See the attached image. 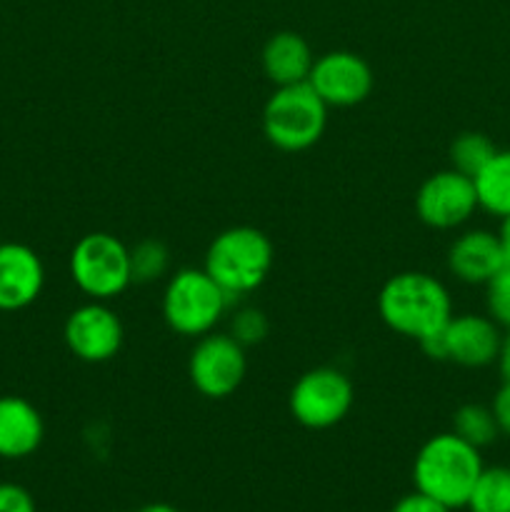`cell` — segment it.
Wrapping results in <instances>:
<instances>
[{
    "label": "cell",
    "instance_id": "6da1fadb",
    "mask_svg": "<svg viewBox=\"0 0 510 512\" xmlns=\"http://www.w3.org/2000/svg\"><path fill=\"white\" fill-rule=\"evenodd\" d=\"M378 313L393 333L420 340L448 325L453 318V300L438 278L408 270L388 278L380 288Z\"/></svg>",
    "mask_w": 510,
    "mask_h": 512
},
{
    "label": "cell",
    "instance_id": "7a4b0ae2",
    "mask_svg": "<svg viewBox=\"0 0 510 512\" xmlns=\"http://www.w3.org/2000/svg\"><path fill=\"white\" fill-rule=\"evenodd\" d=\"M480 450L450 433L433 435L420 445L413 463L415 490L430 495L445 508L458 510L468 505L473 485L483 473Z\"/></svg>",
    "mask_w": 510,
    "mask_h": 512
},
{
    "label": "cell",
    "instance_id": "3957f363",
    "mask_svg": "<svg viewBox=\"0 0 510 512\" xmlns=\"http://www.w3.org/2000/svg\"><path fill=\"white\" fill-rule=\"evenodd\" d=\"M203 268L230 298L238 300L265 283L273 268V243L263 230L235 225L215 235Z\"/></svg>",
    "mask_w": 510,
    "mask_h": 512
},
{
    "label": "cell",
    "instance_id": "277c9868",
    "mask_svg": "<svg viewBox=\"0 0 510 512\" xmlns=\"http://www.w3.org/2000/svg\"><path fill=\"white\" fill-rule=\"evenodd\" d=\"M233 298L205 273V268H183L168 280L163 293V318L173 333L203 338L228 313Z\"/></svg>",
    "mask_w": 510,
    "mask_h": 512
},
{
    "label": "cell",
    "instance_id": "5b68a950",
    "mask_svg": "<svg viewBox=\"0 0 510 512\" xmlns=\"http://www.w3.org/2000/svg\"><path fill=\"white\" fill-rule=\"evenodd\" d=\"M328 105L308 83L280 85L263 108V133L285 153L308 150L323 138Z\"/></svg>",
    "mask_w": 510,
    "mask_h": 512
},
{
    "label": "cell",
    "instance_id": "8992f818",
    "mask_svg": "<svg viewBox=\"0 0 510 512\" xmlns=\"http://www.w3.org/2000/svg\"><path fill=\"white\" fill-rule=\"evenodd\" d=\"M70 278L90 300L118 298L133 285L130 248L110 233H88L70 250Z\"/></svg>",
    "mask_w": 510,
    "mask_h": 512
},
{
    "label": "cell",
    "instance_id": "52a82bcc",
    "mask_svg": "<svg viewBox=\"0 0 510 512\" xmlns=\"http://www.w3.org/2000/svg\"><path fill=\"white\" fill-rule=\"evenodd\" d=\"M353 383L338 368H313L290 388L288 408L295 423L308 430H328L353 408Z\"/></svg>",
    "mask_w": 510,
    "mask_h": 512
},
{
    "label": "cell",
    "instance_id": "ba28073f",
    "mask_svg": "<svg viewBox=\"0 0 510 512\" xmlns=\"http://www.w3.org/2000/svg\"><path fill=\"white\" fill-rule=\"evenodd\" d=\"M248 373L245 348L230 333H208L190 350L188 375L203 398L223 400L243 385Z\"/></svg>",
    "mask_w": 510,
    "mask_h": 512
},
{
    "label": "cell",
    "instance_id": "9c48e42d",
    "mask_svg": "<svg viewBox=\"0 0 510 512\" xmlns=\"http://www.w3.org/2000/svg\"><path fill=\"white\" fill-rule=\"evenodd\" d=\"M478 210L473 178L458 170H438L415 193V213L428 228L455 230L468 223Z\"/></svg>",
    "mask_w": 510,
    "mask_h": 512
},
{
    "label": "cell",
    "instance_id": "30bf717a",
    "mask_svg": "<svg viewBox=\"0 0 510 512\" xmlns=\"http://www.w3.org/2000/svg\"><path fill=\"white\" fill-rule=\"evenodd\" d=\"M65 345L83 363H108L120 353L125 340L118 313L103 300H88L68 315L63 328Z\"/></svg>",
    "mask_w": 510,
    "mask_h": 512
},
{
    "label": "cell",
    "instance_id": "8fae6325",
    "mask_svg": "<svg viewBox=\"0 0 510 512\" xmlns=\"http://www.w3.org/2000/svg\"><path fill=\"white\" fill-rule=\"evenodd\" d=\"M308 85L328 108H353L373 90V70L350 50H330L315 58Z\"/></svg>",
    "mask_w": 510,
    "mask_h": 512
},
{
    "label": "cell",
    "instance_id": "7c38bea8",
    "mask_svg": "<svg viewBox=\"0 0 510 512\" xmlns=\"http://www.w3.org/2000/svg\"><path fill=\"white\" fill-rule=\"evenodd\" d=\"M503 328L478 313L453 315L445 325V350L450 363L460 368H485L498 360Z\"/></svg>",
    "mask_w": 510,
    "mask_h": 512
},
{
    "label": "cell",
    "instance_id": "4fadbf2b",
    "mask_svg": "<svg viewBox=\"0 0 510 512\" xmlns=\"http://www.w3.org/2000/svg\"><path fill=\"white\" fill-rule=\"evenodd\" d=\"M45 285L40 255L23 243H0V310L13 313L38 300Z\"/></svg>",
    "mask_w": 510,
    "mask_h": 512
},
{
    "label": "cell",
    "instance_id": "5bb4252c",
    "mask_svg": "<svg viewBox=\"0 0 510 512\" xmlns=\"http://www.w3.org/2000/svg\"><path fill=\"white\" fill-rule=\"evenodd\" d=\"M508 260L500 235L473 228L453 240L448 250V270L465 285H485Z\"/></svg>",
    "mask_w": 510,
    "mask_h": 512
},
{
    "label": "cell",
    "instance_id": "9a60e30c",
    "mask_svg": "<svg viewBox=\"0 0 510 512\" xmlns=\"http://www.w3.org/2000/svg\"><path fill=\"white\" fill-rule=\"evenodd\" d=\"M45 420L30 400L0 395V458L23 460L43 445Z\"/></svg>",
    "mask_w": 510,
    "mask_h": 512
},
{
    "label": "cell",
    "instance_id": "2e32d148",
    "mask_svg": "<svg viewBox=\"0 0 510 512\" xmlns=\"http://www.w3.org/2000/svg\"><path fill=\"white\" fill-rule=\"evenodd\" d=\"M260 63H263V73L268 75L270 83L280 88V85L308 83L315 55L303 35L283 30V33L270 35L268 43L263 45Z\"/></svg>",
    "mask_w": 510,
    "mask_h": 512
},
{
    "label": "cell",
    "instance_id": "e0dca14e",
    "mask_svg": "<svg viewBox=\"0 0 510 512\" xmlns=\"http://www.w3.org/2000/svg\"><path fill=\"white\" fill-rule=\"evenodd\" d=\"M478 208L493 218L510 215V150H498L473 178Z\"/></svg>",
    "mask_w": 510,
    "mask_h": 512
},
{
    "label": "cell",
    "instance_id": "ac0fdd59",
    "mask_svg": "<svg viewBox=\"0 0 510 512\" xmlns=\"http://www.w3.org/2000/svg\"><path fill=\"white\" fill-rule=\"evenodd\" d=\"M470 512H510V468L508 465H493L483 468L470 493Z\"/></svg>",
    "mask_w": 510,
    "mask_h": 512
},
{
    "label": "cell",
    "instance_id": "d6986e66",
    "mask_svg": "<svg viewBox=\"0 0 510 512\" xmlns=\"http://www.w3.org/2000/svg\"><path fill=\"white\" fill-rule=\"evenodd\" d=\"M453 433L458 438H463L465 443L473 445V448L483 450L495 443V438L500 435V428L495 423V415L490 410V405L465 403L453 413Z\"/></svg>",
    "mask_w": 510,
    "mask_h": 512
},
{
    "label": "cell",
    "instance_id": "ffe728a7",
    "mask_svg": "<svg viewBox=\"0 0 510 512\" xmlns=\"http://www.w3.org/2000/svg\"><path fill=\"white\" fill-rule=\"evenodd\" d=\"M170 270V250L155 238H145L130 248V280L135 285H150L165 278Z\"/></svg>",
    "mask_w": 510,
    "mask_h": 512
},
{
    "label": "cell",
    "instance_id": "44dd1931",
    "mask_svg": "<svg viewBox=\"0 0 510 512\" xmlns=\"http://www.w3.org/2000/svg\"><path fill=\"white\" fill-rule=\"evenodd\" d=\"M498 153L493 140L483 133H460L450 143V168L475 178L488 165V160Z\"/></svg>",
    "mask_w": 510,
    "mask_h": 512
},
{
    "label": "cell",
    "instance_id": "7402d4cb",
    "mask_svg": "<svg viewBox=\"0 0 510 512\" xmlns=\"http://www.w3.org/2000/svg\"><path fill=\"white\" fill-rule=\"evenodd\" d=\"M485 310L493 323H498L503 330H510V258L485 283Z\"/></svg>",
    "mask_w": 510,
    "mask_h": 512
},
{
    "label": "cell",
    "instance_id": "603a6c76",
    "mask_svg": "<svg viewBox=\"0 0 510 512\" xmlns=\"http://www.w3.org/2000/svg\"><path fill=\"white\" fill-rule=\"evenodd\" d=\"M268 330V315L258 308H240L235 310L233 318H230V335H233L243 348L263 343V340L268 338Z\"/></svg>",
    "mask_w": 510,
    "mask_h": 512
},
{
    "label": "cell",
    "instance_id": "cb8c5ba5",
    "mask_svg": "<svg viewBox=\"0 0 510 512\" xmlns=\"http://www.w3.org/2000/svg\"><path fill=\"white\" fill-rule=\"evenodd\" d=\"M0 512H35L33 495L18 483H0Z\"/></svg>",
    "mask_w": 510,
    "mask_h": 512
},
{
    "label": "cell",
    "instance_id": "d4e9b609",
    "mask_svg": "<svg viewBox=\"0 0 510 512\" xmlns=\"http://www.w3.org/2000/svg\"><path fill=\"white\" fill-rule=\"evenodd\" d=\"M390 512H450V508H445L443 503L420 493V490H413V493L403 495Z\"/></svg>",
    "mask_w": 510,
    "mask_h": 512
},
{
    "label": "cell",
    "instance_id": "484cf974",
    "mask_svg": "<svg viewBox=\"0 0 510 512\" xmlns=\"http://www.w3.org/2000/svg\"><path fill=\"white\" fill-rule=\"evenodd\" d=\"M490 410H493L500 433L510 438V380H503V385L495 393L493 403H490Z\"/></svg>",
    "mask_w": 510,
    "mask_h": 512
},
{
    "label": "cell",
    "instance_id": "4316f807",
    "mask_svg": "<svg viewBox=\"0 0 510 512\" xmlns=\"http://www.w3.org/2000/svg\"><path fill=\"white\" fill-rule=\"evenodd\" d=\"M498 370L503 375V380H510V330H505L503 343H500V353H498Z\"/></svg>",
    "mask_w": 510,
    "mask_h": 512
},
{
    "label": "cell",
    "instance_id": "83f0119b",
    "mask_svg": "<svg viewBox=\"0 0 510 512\" xmlns=\"http://www.w3.org/2000/svg\"><path fill=\"white\" fill-rule=\"evenodd\" d=\"M498 235H500V243H503V248H505V255L510 258V215H508V218L500 220Z\"/></svg>",
    "mask_w": 510,
    "mask_h": 512
},
{
    "label": "cell",
    "instance_id": "f1b7e54d",
    "mask_svg": "<svg viewBox=\"0 0 510 512\" xmlns=\"http://www.w3.org/2000/svg\"><path fill=\"white\" fill-rule=\"evenodd\" d=\"M135 512H180L175 505H168V503H150V505H143L140 510Z\"/></svg>",
    "mask_w": 510,
    "mask_h": 512
}]
</instances>
